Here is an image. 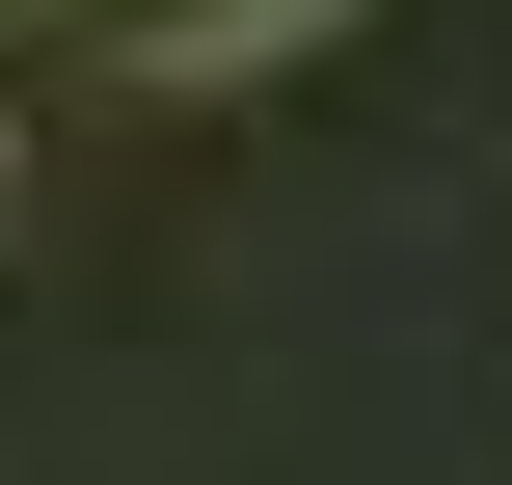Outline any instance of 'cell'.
Wrapping results in <instances>:
<instances>
[{
    "instance_id": "7a4b0ae2",
    "label": "cell",
    "mask_w": 512,
    "mask_h": 485,
    "mask_svg": "<svg viewBox=\"0 0 512 485\" xmlns=\"http://www.w3.org/2000/svg\"><path fill=\"white\" fill-rule=\"evenodd\" d=\"M0 189H27V162H0Z\"/></svg>"
},
{
    "instance_id": "6da1fadb",
    "label": "cell",
    "mask_w": 512,
    "mask_h": 485,
    "mask_svg": "<svg viewBox=\"0 0 512 485\" xmlns=\"http://www.w3.org/2000/svg\"><path fill=\"white\" fill-rule=\"evenodd\" d=\"M297 27H351V0H108L135 81H243V54H297Z\"/></svg>"
}]
</instances>
